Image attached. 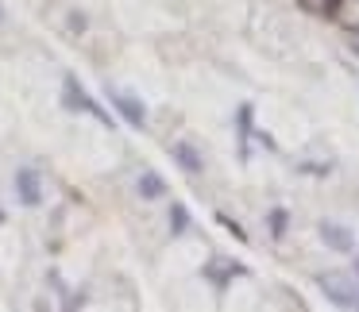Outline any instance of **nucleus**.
Returning a JSON list of instances; mask_svg holds the SVG:
<instances>
[{"label": "nucleus", "mask_w": 359, "mask_h": 312, "mask_svg": "<svg viewBox=\"0 0 359 312\" xmlns=\"http://www.w3.org/2000/svg\"><path fill=\"white\" fill-rule=\"evenodd\" d=\"M16 193H20V201L27 204V208H39L43 204V181H39V173L35 170H16Z\"/></svg>", "instance_id": "obj_4"}, {"label": "nucleus", "mask_w": 359, "mask_h": 312, "mask_svg": "<svg viewBox=\"0 0 359 312\" xmlns=\"http://www.w3.org/2000/svg\"><path fill=\"white\" fill-rule=\"evenodd\" d=\"M243 274H248V266H243V262H228V258H212V262L205 266V278H209L217 289H228V281L243 278Z\"/></svg>", "instance_id": "obj_5"}, {"label": "nucleus", "mask_w": 359, "mask_h": 312, "mask_svg": "<svg viewBox=\"0 0 359 312\" xmlns=\"http://www.w3.org/2000/svg\"><path fill=\"white\" fill-rule=\"evenodd\" d=\"M170 232L174 235H186L189 232V212H186V204H178V201L170 204Z\"/></svg>", "instance_id": "obj_9"}, {"label": "nucleus", "mask_w": 359, "mask_h": 312, "mask_svg": "<svg viewBox=\"0 0 359 312\" xmlns=\"http://www.w3.org/2000/svg\"><path fill=\"white\" fill-rule=\"evenodd\" d=\"M320 289H325V297L332 304H340V309H359V289L344 285L336 274H325V278H320Z\"/></svg>", "instance_id": "obj_3"}, {"label": "nucleus", "mask_w": 359, "mask_h": 312, "mask_svg": "<svg viewBox=\"0 0 359 312\" xmlns=\"http://www.w3.org/2000/svg\"><path fill=\"white\" fill-rule=\"evenodd\" d=\"M135 189H140L143 201H158V197H166V181L158 178L155 170H143L140 181H135Z\"/></svg>", "instance_id": "obj_8"}, {"label": "nucleus", "mask_w": 359, "mask_h": 312, "mask_svg": "<svg viewBox=\"0 0 359 312\" xmlns=\"http://www.w3.org/2000/svg\"><path fill=\"white\" fill-rule=\"evenodd\" d=\"M340 8H344V0H320V12L328 20H340Z\"/></svg>", "instance_id": "obj_12"}, {"label": "nucleus", "mask_w": 359, "mask_h": 312, "mask_svg": "<svg viewBox=\"0 0 359 312\" xmlns=\"http://www.w3.org/2000/svg\"><path fill=\"white\" fill-rule=\"evenodd\" d=\"M62 104H66L70 112H86V116L101 120L104 127H112V116H109V112H104L101 104L93 101V97L86 93V89H81V81L74 78V73H66V78H62Z\"/></svg>", "instance_id": "obj_1"}, {"label": "nucleus", "mask_w": 359, "mask_h": 312, "mask_svg": "<svg viewBox=\"0 0 359 312\" xmlns=\"http://www.w3.org/2000/svg\"><path fill=\"white\" fill-rule=\"evenodd\" d=\"M355 278H359V258H355Z\"/></svg>", "instance_id": "obj_16"}, {"label": "nucleus", "mask_w": 359, "mask_h": 312, "mask_svg": "<svg viewBox=\"0 0 359 312\" xmlns=\"http://www.w3.org/2000/svg\"><path fill=\"white\" fill-rule=\"evenodd\" d=\"M355 55H359V39H355Z\"/></svg>", "instance_id": "obj_17"}, {"label": "nucleus", "mask_w": 359, "mask_h": 312, "mask_svg": "<svg viewBox=\"0 0 359 312\" xmlns=\"http://www.w3.org/2000/svg\"><path fill=\"white\" fill-rule=\"evenodd\" d=\"M217 220H220V224H224V227H228V232H232V235H236V239H240V243H243V239H248V232H243V227H240V224H236V220H228V216H224V212H220V216H217Z\"/></svg>", "instance_id": "obj_13"}, {"label": "nucleus", "mask_w": 359, "mask_h": 312, "mask_svg": "<svg viewBox=\"0 0 359 312\" xmlns=\"http://www.w3.org/2000/svg\"><path fill=\"white\" fill-rule=\"evenodd\" d=\"M0 224H4V212H0Z\"/></svg>", "instance_id": "obj_18"}, {"label": "nucleus", "mask_w": 359, "mask_h": 312, "mask_svg": "<svg viewBox=\"0 0 359 312\" xmlns=\"http://www.w3.org/2000/svg\"><path fill=\"white\" fill-rule=\"evenodd\" d=\"M0 20H4V8H0Z\"/></svg>", "instance_id": "obj_19"}, {"label": "nucleus", "mask_w": 359, "mask_h": 312, "mask_svg": "<svg viewBox=\"0 0 359 312\" xmlns=\"http://www.w3.org/2000/svg\"><path fill=\"white\" fill-rule=\"evenodd\" d=\"M302 170H305V173H313V178H325V173H328V166H317V162H305Z\"/></svg>", "instance_id": "obj_14"}, {"label": "nucleus", "mask_w": 359, "mask_h": 312, "mask_svg": "<svg viewBox=\"0 0 359 312\" xmlns=\"http://www.w3.org/2000/svg\"><path fill=\"white\" fill-rule=\"evenodd\" d=\"M320 239H325L332 250H340V255H351V250H355L351 232H348V227H340V224H320Z\"/></svg>", "instance_id": "obj_6"}, {"label": "nucleus", "mask_w": 359, "mask_h": 312, "mask_svg": "<svg viewBox=\"0 0 359 312\" xmlns=\"http://www.w3.org/2000/svg\"><path fill=\"white\" fill-rule=\"evenodd\" d=\"M170 155H174V162H178L186 173H201V170H205V162H201V155H197L194 143H174Z\"/></svg>", "instance_id": "obj_7"}, {"label": "nucleus", "mask_w": 359, "mask_h": 312, "mask_svg": "<svg viewBox=\"0 0 359 312\" xmlns=\"http://www.w3.org/2000/svg\"><path fill=\"white\" fill-rule=\"evenodd\" d=\"M351 35H355V39H359V24H355V27H351Z\"/></svg>", "instance_id": "obj_15"}, {"label": "nucleus", "mask_w": 359, "mask_h": 312, "mask_svg": "<svg viewBox=\"0 0 359 312\" xmlns=\"http://www.w3.org/2000/svg\"><path fill=\"white\" fill-rule=\"evenodd\" d=\"M109 101H112V108L124 116V124H132V127H143V124H147V108H143L140 97H132V93H124V89H112V85H109Z\"/></svg>", "instance_id": "obj_2"}, {"label": "nucleus", "mask_w": 359, "mask_h": 312, "mask_svg": "<svg viewBox=\"0 0 359 312\" xmlns=\"http://www.w3.org/2000/svg\"><path fill=\"white\" fill-rule=\"evenodd\" d=\"M251 104H240V112H236V120H240V143H243V155H248V139H251Z\"/></svg>", "instance_id": "obj_11"}, {"label": "nucleus", "mask_w": 359, "mask_h": 312, "mask_svg": "<svg viewBox=\"0 0 359 312\" xmlns=\"http://www.w3.org/2000/svg\"><path fill=\"white\" fill-rule=\"evenodd\" d=\"M266 220H271V239H286V224H290V212H286V208H282V204H278V208H271V216H266Z\"/></svg>", "instance_id": "obj_10"}]
</instances>
